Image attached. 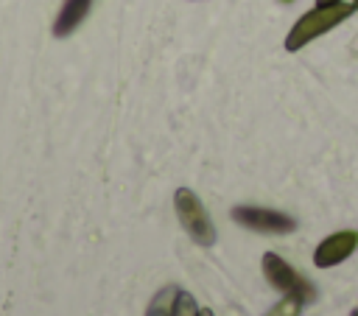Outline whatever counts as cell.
Listing matches in <instances>:
<instances>
[{
    "mask_svg": "<svg viewBox=\"0 0 358 316\" xmlns=\"http://www.w3.org/2000/svg\"><path fill=\"white\" fill-rule=\"evenodd\" d=\"M352 316H358V310H352Z\"/></svg>",
    "mask_w": 358,
    "mask_h": 316,
    "instance_id": "4fadbf2b",
    "label": "cell"
},
{
    "mask_svg": "<svg viewBox=\"0 0 358 316\" xmlns=\"http://www.w3.org/2000/svg\"><path fill=\"white\" fill-rule=\"evenodd\" d=\"M319 6H327V3H344V0H316Z\"/></svg>",
    "mask_w": 358,
    "mask_h": 316,
    "instance_id": "8fae6325",
    "label": "cell"
},
{
    "mask_svg": "<svg viewBox=\"0 0 358 316\" xmlns=\"http://www.w3.org/2000/svg\"><path fill=\"white\" fill-rule=\"evenodd\" d=\"M260 263H263V277H266L268 285L277 288L282 296H294V299H299L302 305L316 296L313 288L308 285V280H305L299 271H294L277 252H266Z\"/></svg>",
    "mask_w": 358,
    "mask_h": 316,
    "instance_id": "3957f363",
    "label": "cell"
},
{
    "mask_svg": "<svg viewBox=\"0 0 358 316\" xmlns=\"http://www.w3.org/2000/svg\"><path fill=\"white\" fill-rule=\"evenodd\" d=\"M299 310H302V302H299V299H294V296H282L274 308H268L266 316H299Z\"/></svg>",
    "mask_w": 358,
    "mask_h": 316,
    "instance_id": "9c48e42d",
    "label": "cell"
},
{
    "mask_svg": "<svg viewBox=\"0 0 358 316\" xmlns=\"http://www.w3.org/2000/svg\"><path fill=\"white\" fill-rule=\"evenodd\" d=\"M173 210L185 232L199 243V246H213L215 243V224L207 213V207L199 201V196L190 187H179L173 193Z\"/></svg>",
    "mask_w": 358,
    "mask_h": 316,
    "instance_id": "7a4b0ae2",
    "label": "cell"
},
{
    "mask_svg": "<svg viewBox=\"0 0 358 316\" xmlns=\"http://www.w3.org/2000/svg\"><path fill=\"white\" fill-rule=\"evenodd\" d=\"M199 305H196V296L190 291H179L176 299H173V310L171 316H199Z\"/></svg>",
    "mask_w": 358,
    "mask_h": 316,
    "instance_id": "ba28073f",
    "label": "cell"
},
{
    "mask_svg": "<svg viewBox=\"0 0 358 316\" xmlns=\"http://www.w3.org/2000/svg\"><path fill=\"white\" fill-rule=\"evenodd\" d=\"M232 218L246 227V229H255V232H263V235H285L296 227V221L280 210H268V207H255V204H238L232 207Z\"/></svg>",
    "mask_w": 358,
    "mask_h": 316,
    "instance_id": "277c9868",
    "label": "cell"
},
{
    "mask_svg": "<svg viewBox=\"0 0 358 316\" xmlns=\"http://www.w3.org/2000/svg\"><path fill=\"white\" fill-rule=\"evenodd\" d=\"M355 249H358V232L355 229H338V232L327 235L324 240H319V246L313 252V266L316 268H333V266L344 263Z\"/></svg>",
    "mask_w": 358,
    "mask_h": 316,
    "instance_id": "5b68a950",
    "label": "cell"
},
{
    "mask_svg": "<svg viewBox=\"0 0 358 316\" xmlns=\"http://www.w3.org/2000/svg\"><path fill=\"white\" fill-rule=\"evenodd\" d=\"M199 316H215V313H213L210 308H201V310H199Z\"/></svg>",
    "mask_w": 358,
    "mask_h": 316,
    "instance_id": "30bf717a",
    "label": "cell"
},
{
    "mask_svg": "<svg viewBox=\"0 0 358 316\" xmlns=\"http://www.w3.org/2000/svg\"><path fill=\"white\" fill-rule=\"evenodd\" d=\"M176 294H179V288H176V285H165V288H162L159 294H154V299L148 302L145 316H171Z\"/></svg>",
    "mask_w": 358,
    "mask_h": 316,
    "instance_id": "52a82bcc",
    "label": "cell"
},
{
    "mask_svg": "<svg viewBox=\"0 0 358 316\" xmlns=\"http://www.w3.org/2000/svg\"><path fill=\"white\" fill-rule=\"evenodd\" d=\"M282 3H291V0H282Z\"/></svg>",
    "mask_w": 358,
    "mask_h": 316,
    "instance_id": "5bb4252c",
    "label": "cell"
},
{
    "mask_svg": "<svg viewBox=\"0 0 358 316\" xmlns=\"http://www.w3.org/2000/svg\"><path fill=\"white\" fill-rule=\"evenodd\" d=\"M355 8L350 6V3H327V6H319L316 3V8H310V11H305L294 25H291V31H288V36H285V50H302L305 45H310L313 39H319L322 34H327V31H333L336 25H341L350 14H352Z\"/></svg>",
    "mask_w": 358,
    "mask_h": 316,
    "instance_id": "6da1fadb",
    "label": "cell"
},
{
    "mask_svg": "<svg viewBox=\"0 0 358 316\" xmlns=\"http://www.w3.org/2000/svg\"><path fill=\"white\" fill-rule=\"evenodd\" d=\"M90 8H92V0H64L62 8H59V14H56V20H53V36L56 39L70 36L84 22V17L90 14Z\"/></svg>",
    "mask_w": 358,
    "mask_h": 316,
    "instance_id": "8992f818",
    "label": "cell"
},
{
    "mask_svg": "<svg viewBox=\"0 0 358 316\" xmlns=\"http://www.w3.org/2000/svg\"><path fill=\"white\" fill-rule=\"evenodd\" d=\"M352 8H358V0H355V3H352Z\"/></svg>",
    "mask_w": 358,
    "mask_h": 316,
    "instance_id": "7c38bea8",
    "label": "cell"
}]
</instances>
